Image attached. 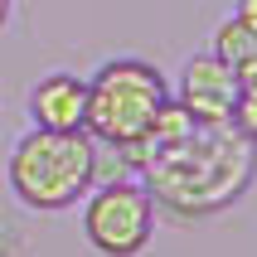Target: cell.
<instances>
[{"mask_svg": "<svg viewBox=\"0 0 257 257\" xmlns=\"http://www.w3.org/2000/svg\"><path fill=\"white\" fill-rule=\"evenodd\" d=\"M25 112H29V126H44V131H83L87 78H78V73H68V68L44 73L39 83L29 87Z\"/></svg>", "mask_w": 257, "mask_h": 257, "instance_id": "cell-5", "label": "cell"}, {"mask_svg": "<svg viewBox=\"0 0 257 257\" xmlns=\"http://www.w3.org/2000/svg\"><path fill=\"white\" fill-rule=\"evenodd\" d=\"M233 15H238L247 29H257V0H238V10H233Z\"/></svg>", "mask_w": 257, "mask_h": 257, "instance_id": "cell-10", "label": "cell"}, {"mask_svg": "<svg viewBox=\"0 0 257 257\" xmlns=\"http://www.w3.org/2000/svg\"><path fill=\"white\" fill-rule=\"evenodd\" d=\"M194 131H199V121L189 116V107L175 102V97H165L156 107V116H151V126H146L141 151L146 146H151V151H170V146H180V141H194Z\"/></svg>", "mask_w": 257, "mask_h": 257, "instance_id": "cell-6", "label": "cell"}, {"mask_svg": "<svg viewBox=\"0 0 257 257\" xmlns=\"http://www.w3.org/2000/svg\"><path fill=\"white\" fill-rule=\"evenodd\" d=\"M233 78H238V92H257V58L238 63V68H233Z\"/></svg>", "mask_w": 257, "mask_h": 257, "instance_id": "cell-9", "label": "cell"}, {"mask_svg": "<svg viewBox=\"0 0 257 257\" xmlns=\"http://www.w3.org/2000/svg\"><path fill=\"white\" fill-rule=\"evenodd\" d=\"M209 54L223 58L228 68H238V63H247V58H257V29H247L238 15H228V20H218L214 29V44H209Z\"/></svg>", "mask_w": 257, "mask_h": 257, "instance_id": "cell-7", "label": "cell"}, {"mask_svg": "<svg viewBox=\"0 0 257 257\" xmlns=\"http://www.w3.org/2000/svg\"><path fill=\"white\" fill-rule=\"evenodd\" d=\"M175 102H185L189 116L199 121V126H228V112L233 102H238V78L223 58L214 54H194L185 58V68H180V92Z\"/></svg>", "mask_w": 257, "mask_h": 257, "instance_id": "cell-4", "label": "cell"}, {"mask_svg": "<svg viewBox=\"0 0 257 257\" xmlns=\"http://www.w3.org/2000/svg\"><path fill=\"white\" fill-rule=\"evenodd\" d=\"M10 25V0H0V29Z\"/></svg>", "mask_w": 257, "mask_h": 257, "instance_id": "cell-11", "label": "cell"}, {"mask_svg": "<svg viewBox=\"0 0 257 257\" xmlns=\"http://www.w3.org/2000/svg\"><path fill=\"white\" fill-rule=\"evenodd\" d=\"M83 238L102 257H141L156 238V199L136 180H97L83 194Z\"/></svg>", "mask_w": 257, "mask_h": 257, "instance_id": "cell-3", "label": "cell"}, {"mask_svg": "<svg viewBox=\"0 0 257 257\" xmlns=\"http://www.w3.org/2000/svg\"><path fill=\"white\" fill-rule=\"evenodd\" d=\"M228 121H233V131H238L243 141L257 146V92H238V102H233Z\"/></svg>", "mask_w": 257, "mask_h": 257, "instance_id": "cell-8", "label": "cell"}, {"mask_svg": "<svg viewBox=\"0 0 257 257\" xmlns=\"http://www.w3.org/2000/svg\"><path fill=\"white\" fill-rule=\"evenodd\" d=\"M170 97L165 73L146 58H107L92 78H87V112H83V131L97 146H121L136 151L141 160V141L156 107Z\"/></svg>", "mask_w": 257, "mask_h": 257, "instance_id": "cell-2", "label": "cell"}, {"mask_svg": "<svg viewBox=\"0 0 257 257\" xmlns=\"http://www.w3.org/2000/svg\"><path fill=\"white\" fill-rule=\"evenodd\" d=\"M10 194L34 214H63L97 185V141L87 131L29 126L10 146Z\"/></svg>", "mask_w": 257, "mask_h": 257, "instance_id": "cell-1", "label": "cell"}]
</instances>
